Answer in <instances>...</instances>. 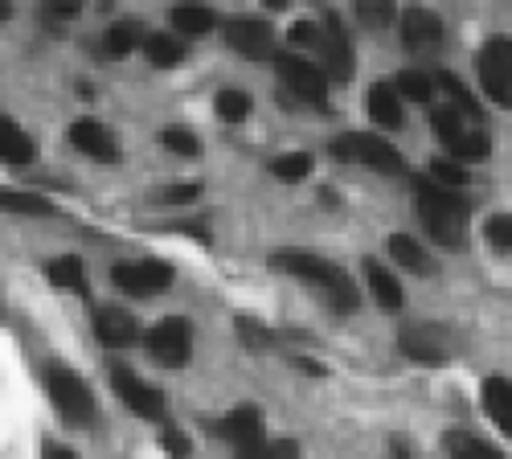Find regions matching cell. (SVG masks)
I'll use <instances>...</instances> for the list:
<instances>
[{"label":"cell","instance_id":"36","mask_svg":"<svg viewBox=\"0 0 512 459\" xmlns=\"http://www.w3.org/2000/svg\"><path fill=\"white\" fill-rule=\"evenodd\" d=\"M160 144H164L168 152H177V156H197V152H201V144H197V136H193L189 128H164V132H160Z\"/></svg>","mask_w":512,"mask_h":459},{"label":"cell","instance_id":"20","mask_svg":"<svg viewBox=\"0 0 512 459\" xmlns=\"http://www.w3.org/2000/svg\"><path fill=\"white\" fill-rule=\"evenodd\" d=\"M46 279L54 287H66V291H78V296H87L91 283H87V263L78 255H62V259H50L46 263Z\"/></svg>","mask_w":512,"mask_h":459},{"label":"cell","instance_id":"3","mask_svg":"<svg viewBox=\"0 0 512 459\" xmlns=\"http://www.w3.org/2000/svg\"><path fill=\"white\" fill-rule=\"evenodd\" d=\"M332 156H336V160H349V164H365V169L386 173V177H394V173L406 169L402 152H398L390 140L369 136V132H349V136L332 140Z\"/></svg>","mask_w":512,"mask_h":459},{"label":"cell","instance_id":"15","mask_svg":"<svg viewBox=\"0 0 512 459\" xmlns=\"http://www.w3.org/2000/svg\"><path fill=\"white\" fill-rule=\"evenodd\" d=\"M218 435L242 451V447H250V443L263 439V414L254 410V406H234L226 419L218 423Z\"/></svg>","mask_w":512,"mask_h":459},{"label":"cell","instance_id":"13","mask_svg":"<svg viewBox=\"0 0 512 459\" xmlns=\"http://www.w3.org/2000/svg\"><path fill=\"white\" fill-rule=\"evenodd\" d=\"M402 41L414 54H431L443 46V21L431 9H406L402 13Z\"/></svg>","mask_w":512,"mask_h":459},{"label":"cell","instance_id":"29","mask_svg":"<svg viewBox=\"0 0 512 459\" xmlns=\"http://www.w3.org/2000/svg\"><path fill=\"white\" fill-rule=\"evenodd\" d=\"M136 41H140V29H136L132 21H119V25H111L107 37H103V54H107V58H123V54L136 50Z\"/></svg>","mask_w":512,"mask_h":459},{"label":"cell","instance_id":"46","mask_svg":"<svg viewBox=\"0 0 512 459\" xmlns=\"http://www.w3.org/2000/svg\"><path fill=\"white\" fill-rule=\"evenodd\" d=\"M394 459H414L410 447H406V439H394Z\"/></svg>","mask_w":512,"mask_h":459},{"label":"cell","instance_id":"39","mask_svg":"<svg viewBox=\"0 0 512 459\" xmlns=\"http://www.w3.org/2000/svg\"><path fill=\"white\" fill-rule=\"evenodd\" d=\"M484 238L496 246V250H512V214H492L484 222Z\"/></svg>","mask_w":512,"mask_h":459},{"label":"cell","instance_id":"17","mask_svg":"<svg viewBox=\"0 0 512 459\" xmlns=\"http://www.w3.org/2000/svg\"><path fill=\"white\" fill-rule=\"evenodd\" d=\"M369 115H373V123H381L386 132H394V128H402V123H406L402 95L390 87V82H377V87H369Z\"/></svg>","mask_w":512,"mask_h":459},{"label":"cell","instance_id":"40","mask_svg":"<svg viewBox=\"0 0 512 459\" xmlns=\"http://www.w3.org/2000/svg\"><path fill=\"white\" fill-rule=\"evenodd\" d=\"M287 41L291 46H324V25H316V21H295L291 25V33H287Z\"/></svg>","mask_w":512,"mask_h":459},{"label":"cell","instance_id":"41","mask_svg":"<svg viewBox=\"0 0 512 459\" xmlns=\"http://www.w3.org/2000/svg\"><path fill=\"white\" fill-rule=\"evenodd\" d=\"M484 54H488V58L508 74V82H512V41H508V37H492L488 46H484Z\"/></svg>","mask_w":512,"mask_h":459},{"label":"cell","instance_id":"21","mask_svg":"<svg viewBox=\"0 0 512 459\" xmlns=\"http://www.w3.org/2000/svg\"><path fill=\"white\" fill-rule=\"evenodd\" d=\"M365 279H369V291H373V300L386 308V312H398L402 308V283L381 267L377 259H365Z\"/></svg>","mask_w":512,"mask_h":459},{"label":"cell","instance_id":"11","mask_svg":"<svg viewBox=\"0 0 512 459\" xmlns=\"http://www.w3.org/2000/svg\"><path fill=\"white\" fill-rule=\"evenodd\" d=\"M398 349L418 365H443L447 361V337L435 324H410L398 332Z\"/></svg>","mask_w":512,"mask_h":459},{"label":"cell","instance_id":"14","mask_svg":"<svg viewBox=\"0 0 512 459\" xmlns=\"http://www.w3.org/2000/svg\"><path fill=\"white\" fill-rule=\"evenodd\" d=\"M95 337H99V345H107V349H127V345H136L140 341V324H136V316L127 312V308H99L95 312Z\"/></svg>","mask_w":512,"mask_h":459},{"label":"cell","instance_id":"6","mask_svg":"<svg viewBox=\"0 0 512 459\" xmlns=\"http://www.w3.org/2000/svg\"><path fill=\"white\" fill-rule=\"evenodd\" d=\"M275 66H279V78H283L287 95H295L304 107H320V111L328 107V74L316 70V62L295 58V54H279Z\"/></svg>","mask_w":512,"mask_h":459},{"label":"cell","instance_id":"12","mask_svg":"<svg viewBox=\"0 0 512 459\" xmlns=\"http://www.w3.org/2000/svg\"><path fill=\"white\" fill-rule=\"evenodd\" d=\"M70 144L82 156L99 160V164H115L119 160V144H115L111 128H107V123H99V119H74L70 123Z\"/></svg>","mask_w":512,"mask_h":459},{"label":"cell","instance_id":"37","mask_svg":"<svg viewBox=\"0 0 512 459\" xmlns=\"http://www.w3.org/2000/svg\"><path fill=\"white\" fill-rule=\"evenodd\" d=\"M357 21L369 25V29H381L394 21V5H386V0H361L357 5Z\"/></svg>","mask_w":512,"mask_h":459},{"label":"cell","instance_id":"45","mask_svg":"<svg viewBox=\"0 0 512 459\" xmlns=\"http://www.w3.org/2000/svg\"><path fill=\"white\" fill-rule=\"evenodd\" d=\"M50 13H54V17H74V13H78V0H54Z\"/></svg>","mask_w":512,"mask_h":459},{"label":"cell","instance_id":"24","mask_svg":"<svg viewBox=\"0 0 512 459\" xmlns=\"http://www.w3.org/2000/svg\"><path fill=\"white\" fill-rule=\"evenodd\" d=\"M173 29L185 37H205L209 29H218V13L205 5H177L173 9Z\"/></svg>","mask_w":512,"mask_h":459},{"label":"cell","instance_id":"18","mask_svg":"<svg viewBox=\"0 0 512 459\" xmlns=\"http://www.w3.org/2000/svg\"><path fill=\"white\" fill-rule=\"evenodd\" d=\"M390 255H394V263L398 267H406L410 275H431L435 271V263H431V255L422 250V242L414 238V234H390Z\"/></svg>","mask_w":512,"mask_h":459},{"label":"cell","instance_id":"16","mask_svg":"<svg viewBox=\"0 0 512 459\" xmlns=\"http://www.w3.org/2000/svg\"><path fill=\"white\" fill-rule=\"evenodd\" d=\"M0 160L13 164V169H29L37 160V144L29 140V132H21L13 119L0 115Z\"/></svg>","mask_w":512,"mask_h":459},{"label":"cell","instance_id":"2","mask_svg":"<svg viewBox=\"0 0 512 459\" xmlns=\"http://www.w3.org/2000/svg\"><path fill=\"white\" fill-rule=\"evenodd\" d=\"M271 267H275V271H287V275H295V279H304V283H316L336 312H357V308H361L357 283L349 279V271H340V267H336L332 259H324V255H312V250H275Z\"/></svg>","mask_w":512,"mask_h":459},{"label":"cell","instance_id":"5","mask_svg":"<svg viewBox=\"0 0 512 459\" xmlns=\"http://www.w3.org/2000/svg\"><path fill=\"white\" fill-rule=\"evenodd\" d=\"M144 349L156 365H168V369H181L189 365L193 357V324L185 316H164L160 324H152L144 332Z\"/></svg>","mask_w":512,"mask_h":459},{"label":"cell","instance_id":"1","mask_svg":"<svg viewBox=\"0 0 512 459\" xmlns=\"http://www.w3.org/2000/svg\"><path fill=\"white\" fill-rule=\"evenodd\" d=\"M414 201H418V218L426 226L435 242L451 246V250H463L467 242V214H472V205L459 189H447L431 177H418L414 181Z\"/></svg>","mask_w":512,"mask_h":459},{"label":"cell","instance_id":"43","mask_svg":"<svg viewBox=\"0 0 512 459\" xmlns=\"http://www.w3.org/2000/svg\"><path fill=\"white\" fill-rule=\"evenodd\" d=\"M164 451L173 455V459H185V455L193 451V443H189L181 431H164Z\"/></svg>","mask_w":512,"mask_h":459},{"label":"cell","instance_id":"9","mask_svg":"<svg viewBox=\"0 0 512 459\" xmlns=\"http://www.w3.org/2000/svg\"><path fill=\"white\" fill-rule=\"evenodd\" d=\"M111 386H115V394L123 398V406L132 410V414H140V419H164V394H160L156 386L140 382L127 365H115V369H111Z\"/></svg>","mask_w":512,"mask_h":459},{"label":"cell","instance_id":"25","mask_svg":"<svg viewBox=\"0 0 512 459\" xmlns=\"http://www.w3.org/2000/svg\"><path fill=\"white\" fill-rule=\"evenodd\" d=\"M447 451H451V459H504L500 447H492L480 435H467V431H451L447 435Z\"/></svg>","mask_w":512,"mask_h":459},{"label":"cell","instance_id":"10","mask_svg":"<svg viewBox=\"0 0 512 459\" xmlns=\"http://www.w3.org/2000/svg\"><path fill=\"white\" fill-rule=\"evenodd\" d=\"M320 58H324V74L336 78V82H349L357 74V54H353V41L340 25L336 13L324 17V46H320Z\"/></svg>","mask_w":512,"mask_h":459},{"label":"cell","instance_id":"42","mask_svg":"<svg viewBox=\"0 0 512 459\" xmlns=\"http://www.w3.org/2000/svg\"><path fill=\"white\" fill-rule=\"evenodd\" d=\"M197 197H201V185L197 181H181V185L160 189V201L164 205H185V201H197Z\"/></svg>","mask_w":512,"mask_h":459},{"label":"cell","instance_id":"27","mask_svg":"<svg viewBox=\"0 0 512 459\" xmlns=\"http://www.w3.org/2000/svg\"><path fill=\"white\" fill-rule=\"evenodd\" d=\"M234 459H304V455L295 439H259V443L242 447Z\"/></svg>","mask_w":512,"mask_h":459},{"label":"cell","instance_id":"34","mask_svg":"<svg viewBox=\"0 0 512 459\" xmlns=\"http://www.w3.org/2000/svg\"><path fill=\"white\" fill-rule=\"evenodd\" d=\"M439 87L455 99V111H459V115H476V119H480V103H476V95L467 91L455 74H447V70H443V74H439Z\"/></svg>","mask_w":512,"mask_h":459},{"label":"cell","instance_id":"28","mask_svg":"<svg viewBox=\"0 0 512 459\" xmlns=\"http://www.w3.org/2000/svg\"><path fill=\"white\" fill-rule=\"evenodd\" d=\"M394 91H398L402 99H410V103H431L435 82H431V74H426V70H402Z\"/></svg>","mask_w":512,"mask_h":459},{"label":"cell","instance_id":"31","mask_svg":"<svg viewBox=\"0 0 512 459\" xmlns=\"http://www.w3.org/2000/svg\"><path fill=\"white\" fill-rule=\"evenodd\" d=\"M431 128H435V136L447 144V152L459 144V136H463V115L455 111V107H435V115H431Z\"/></svg>","mask_w":512,"mask_h":459},{"label":"cell","instance_id":"23","mask_svg":"<svg viewBox=\"0 0 512 459\" xmlns=\"http://www.w3.org/2000/svg\"><path fill=\"white\" fill-rule=\"evenodd\" d=\"M0 210L5 214H25V218H50L54 214V201L25 193V189H0Z\"/></svg>","mask_w":512,"mask_h":459},{"label":"cell","instance_id":"8","mask_svg":"<svg viewBox=\"0 0 512 459\" xmlns=\"http://www.w3.org/2000/svg\"><path fill=\"white\" fill-rule=\"evenodd\" d=\"M111 283L127 296H152V291H164L173 283V267L164 259H123L111 267Z\"/></svg>","mask_w":512,"mask_h":459},{"label":"cell","instance_id":"26","mask_svg":"<svg viewBox=\"0 0 512 459\" xmlns=\"http://www.w3.org/2000/svg\"><path fill=\"white\" fill-rule=\"evenodd\" d=\"M144 54H148V62H156V66H177V62L185 58V41L173 37V33H148V37H144Z\"/></svg>","mask_w":512,"mask_h":459},{"label":"cell","instance_id":"32","mask_svg":"<svg viewBox=\"0 0 512 459\" xmlns=\"http://www.w3.org/2000/svg\"><path fill=\"white\" fill-rule=\"evenodd\" d=\"M271 173H275L279 181L295 185V181H304V177L312 173V156H308V152H287V156H279V160L271 164Z\"/></svg>","mask_w":512,"mask_h":459},{"label":"cell","instance_id":"38","mask_svg":"<svg viewBox=\"0 0 512 459\" xmlns=\"http://www.w3.org/2000/svg\"><path fill=\"white\" fill-rule=\"evenodd\" d=\"M234 324H238V337H242V345H250V349H271V345H275V337H271V332H267L259 320L238 316Z\"/></svg>","mask_w":512,"mask_h":459},{"label":"cell","instance_id":"19","mask_svg":"<svg viewBox=\"0 0 512 459\" xmlns=\"http://www.w3.org/2000/svg\"><path fill=\"white\" fill-rule=\"evenodd\" d=\"M484 410L504 435H512V382L508 378H488L484 382Z\"/></svg>","mask_w":512,"mask_h":459},{"label":"cell","instance_id":"33","mask_svg":"<svg viewBox=\"0 0 512 459\" xmlns=\"http://www.w3.org/2000/svg\"><path fill=\"white\" fill-rule=\"evenodd\" d=\"M431 181H439V185H447V189H459V193H463L472 177H467V169H463L459 160H451V156H435V160H431Z\"/></svg>","mask_w":512,"mask_h":459},{"label":"cell","instance_id":"7","mask_svg":"<svg viewBox=\"0 0 512 459\" xmlns=\"http://www.w3.org/2000/svg\"><path fill=\"white\" fill-rule=\"evenodd\" d=\"M226 41L230 50H238L242 58L250 62H267V58H279V37L267 21L259 17H230L226 21Z\"/></svg>","mask_w":512,"mask_h":459},{"label":"cell","instance_id":"4","mask_svg":"<svg viewBox=\"0 0 512 459\" xmlns=\"http://www.w3.org/2000/svg\"><path fill=\"white\" fill-rule=\"evenodd\" d=\"M46 386H50V398L66 423H91L95 419V394H91L87 378H78L70 365H50Z\"/></svg>","mask_w":512,"mask_h":459},{"label":"cell","instance_id":"35","mask_svg":"<svg viewBox=\"0 0 512 459\" xmlns=\"http://www.w3.org/2000/svg\"><path fill=\"white\" fill-rule=\"evenodd\" d=\"M488 152H492V140H488L484 132H463L459 144L451 148V160H459V164H463V160H484Z\"/></svg>","mask_w":512,"mask_h":459},{"label":"cell","instance_id":"22","mask_svg":"<svg viewBox=\"0 0 512 459\" xmlns=\"http://www.w3.org/2000/svg\"><path fill=\"white\" fill-rule=\"evenodd\" d=\"M476 78H480V87H484V95L496 103V107H512V82H508V74L480 50L476 54Z\"/></svg>","mask_w":512,"mask_h":459},{"label":"cell","instance_id":"44","mask_svg":"<svg viewBox=\"0 0 512 459\" xmlns=\"http://www.w3.org/2000/svg\"><path fill=\"white\" fill-rule=\"evenodd\" d=\"M41 459H78L70 447H62V443H46L41 447Z\"/></svg>","mask_w":512,"mask_h":459},{"label":"cell","instance_id":"47","mask_svg":"<svg viewBox=\"0 0 512 459\" xmlns=\"http://www.w3.org/2000/svg\"><path fill=\"white\" fill-rule=\"evenodd\" d=\"M9 13H13V9L5 5V0H0V21H9Z\"/></svg>","mask_w":512,"mask_h":459},{"label":"cell","instance_id":"30","mask_svg":"<svg viewBox=\"0 0 512 459\" xmlns=\"http://www.w3.org/2000/svg\"><path fill=\"white\" fill-rule=\"evenodd\" d=\"M250 95L246 91H218V99H213V111H218V119H226V123H242V119H250Z\"/></svg>","mask_w":512,"mask_h":459}]
</instances>
